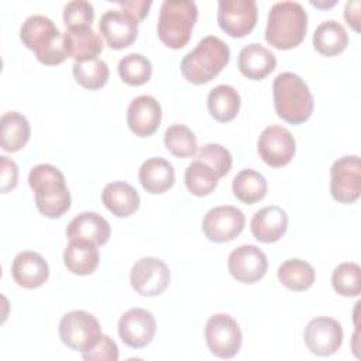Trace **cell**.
<instances>
[{"label": "cell", "instance_id": "b9f144b4", "mask_svg": "<svg viewBox=\"0 0 361 361\" xmlns=\"http://www.w3.org/2000/svg\"><path fill=\"white\" fill-rule=\"evenodd\" d=\"M344 18L348 25H351L355 31H360V1H347L344 7Z\"/></svg>", "mask_w": 361, "mask_h": 361}, {"label": "cell", "instance_id": "7a4b0ae2", "mask_svg": "<svg viewBox=\"0 0 361 361\" xmlns=\"http://www.w3.org/2000/svg\"><path fill=\"white\" fill-rule=\"evenodd\" d=\"M307 31V14L298 1H278L268 13L265 41L276 49L298 47Z\"/></svg>", "mask_w": 361, "mask_h": 361}, {"label": "cell", "instance_id": "1f68e13d", "mask_svg": "<svg viewBox=\"0 0 361 361\" xmlns=\"http://www.w3.org/2000/svg\"><path fill=\"white\" fill-rule=\"evenodd\" d=\"M217 173L204 162L195 159L185 171V185L195 196H207L219 185Z\"/></svg>", "mask_w": 361, "mask_h": 361}, {"label": "cell", "instance_id": "4fadbf2b", "mask_svg": "<svg viewBox=\"0 0 361 361\" xmlns=\"http://www.w3.org/2000/svg\"><path fill=\"white\" fill-rule=\"evenodd\" d=\"M258 154L272 168L288 165L296 151V142L290 131L282 126H269L262 130L258 138Z\"/></svg>", "mask_w": 361, "mask_h": 361}, {"label": "cell", "instance_id": "e575fe53", "mask_svg": "<svg viewBox=\"0 0 361 361\" xmlns=\"http://www.w3.org/2000/svg\"><path fill=\"white\" fill-rule=\"evenodd\" d=\"M164 142L166 149L179 158L192 157L197 151V140L195 133L183 124H173L168 127L164 134Z\"/></svg>", "mask_w": 361, "mask_h": 361}, {"label": "cell", "instance_id": "4316f807", "mask_svg": "<svg viewBox=\"0 0 361 361\" xmlns=\"http://www.w3.org/2000/svg\"><path fill=\"white\" fill-rule=\"evenodd\" d=\"M348 45L345 28L336 20H327L317 25L313 34L314 49L324 56H336Z\"/></svg>", "mask_w": 361, "mask_h": 361}, {"label": "cell", "instance_id": "cb8c5ba5", "mask_svg": "<svg viewBox=\"0 0 361 361\" xmlns=\"http://www.w3.org/2000/svg\"><path fill=\"white\" fill-rule=\"evenodd\" d=\"M63 41L68 56L73 58L75 62L94 59L103 51V41L92 27L66 30Z\"/></svg>", "mask_w": 361, "mask_h": 361}, {"label": "cell", "instance_id": "d590c367", "mask_svg": "<svg viewBox=\"0 0 361 361\" xmlns=\"http://www.w3.org/2000/svg\"><path fill=\"white\" fill-rule=\"evenodd\" d=\"M331 285L341 296H358L361 292V268L355 262L337 265L331 275Z\"/></svg>", "mask_w": 361, "mask_h": 361}, {"label": "cell", "instance_id": "60d3db41", "mask_svg": "<svg viewBox=\"0 0 361 361\" xmlns=\"http://www.w3.org/2000/svg\"><path fill=\"white\" fill-rule=\"evenodd\" d=\"M116 4L118 7H121V10L128 11L138 21H141L148 14V10H149L152 3L151 1H144V0H133V1H117Z\"/></svg>", "mask_w": 361, "mask_h": 361}, {"label": "cell", "instance_id": "d4e9b609", "mask_svg": "<svg viewBox=\"0 0 361 361\" xmlns=\"http://www.w3.org/2000/svg\"><path fill=\"white\" fill-rule=\"evenodd\" d=\"M100 254L96 244L86 240H69L63 251V262L75 275H90L99 267Z\"/></svg>", "mask_w": 361, "mask_h": 361}, {"label": "cell", "instance_id": "ab89813d", "mask_svg": "<svg viewBox=\"0 0 361 361\" xmlns=\"http://www.w3.org/2000/svg\"><path fill=\"white\" fill-rule=\"evenodd\" d=\"M1 162V193H7L8 190L14 189L18 182V168L14 161L8 159L7 157H0Z\"/></svg>", "mask_w": 361, "mask_h": 361}, {"label": "cell", "instance_id": "44dd1931", "mask_svg": "<svg viewBox=\"0 0 361 361\" xmlns=\"http://www.w3.org/2000/svg\"><path fill=\"white\" fill-rule=\"evenodd\" d=\"M110 233L109 221L94 212H83L78 214L66 227V237L69 240H86L97 247L109 241Z\"/></svg>", "mask_w": 361, "mask_h": 361}, {"label": "cell", "instance_id": "603a6c76", "mask_svg": "<svg viewBox=\"0 0 361 361\" xmlns=\"http://www.w3.org/2000/svg\"><path fill=\"white\" fill-rule=\"evenodd\" d=\"M138 179L148 193H164L175 183V169L172 164L164 158H148L138 169Z\"/></svg>", "mask_w": 361, "mask_h": 361}, {"label": "cell", "instance_id": "e0dca14e", "mask_svg": "<svg viewBox=\"0 0 361 361\" xmlns=\"http://www.w3.org/2000/svg\"><path fill=\"white\" fill-rule=\"evenodd\" d=\"M117 327L118 336L124 344L131 348H142L152 341L157 323L151 312L133 307L121 314Z\"/></svg>", "mask_w": 361, "mask_h": 361}, {"label": "cell", "instance_id": "836d02e7", "mask_svg": "<svg viewBox=\"0 0 361 361\" xmlns=\"http://www.w3.org/2000/svg\"><path fill=\"white\" fill-rule=\"evenodd\" d=\"M118 75L124 83L130 86H140L151 79L152 65L144 55L133 52L120 59Z\"/></svg>", "mask_w": 361, "mask_h": 361}, {"label": "cell", "instance_id": "74e56055", "mask_svg": "<svg viewBox=\"0 0 361 361\" xmlns=\"http://www.w3.org/2000/svg\"><path fill=\"white\" fill-rule=\"evenodd\" d=\"M94 18V8L86 0H75L65 4L63 23L68 30L92 27Z\"/></svg>", "mask_w": 361, "mask_h": 361}, {"label": "cell", "instance_id": "9a60e30c", "mask_svg": "<svg viewBox=\"0 0 361 361\" xmlns=\"http://www.w3.org/2000/svg\"><path fill=\"white\" fill-rule=\"evenodd\" d=\"M228 271L241 283H255L268 269L265 252L257 245L245 244L234 248L228 255Z\"/></svg>", "mask_w": 361, "mask_h": 361}, {"label": "cell", "instance_id": "d6986e66", "mask_svg": "<svg viewBox=\"0 0 361 361\" xmlns=\"http://www.w3.org/2000/svg\"><path fill=\"white\" fill-rule=\"evenodd\" d=\"M11 276L17 285L25 289H35L47 282L49 267L41 254L23 251L13 259Z\"/></svg>", "mask_w": 361, "mask_h": 361}, {"label": "cell", "instance_id": "5bb4252c", "mask_svg": "<svg viewBox=\"0 0 361 361\" xmlns=\"http://www.w3.org/2000/svg\"><path fill=\"white\" fill-rule=\"evenodd\" d=\"M307 350L319 357L333 355L343 343L341 324L331 317L312 319L303 333Z\"/></svg>", "mask_w": 361, "mask_h": 361}, {"label": "cell", "instance_id": "f1b7e54d", "mask_svg": "<svg viewBox=\"0 0 361 361\" xmlns=\"http://www.w3.org/2000/svg\"><path fill=\"white\" fill-rule=\"evenodd\" d=\"M240 104L238 92L228 85H219L207 94L209 113L219 123H227L235 118L240 111Z\"/></svg>", "mask_w": 361, "mask_h": 361}, {"label": "cell", "instance_id": "ba28073f", "mask_svg": "<svg viewBox=\"0 0 361 361\" xmlns=\"http://www.w3.org/2000/svg\"><path fill=\"white\" fill-rule=\"evenodd\" d=\"M206 344L219 358H233L241 348V330L237 322L226 313L213 314L204 327Z\"/></svg>", "mask_w": 361, "mask_h": 361}, {"label": "cell", "instance_id": "8fae6325", "mask_svg": "<svg viewBox=\"0 0 361 361\" xmlns=\"http://www.w3.org/2000/svg\"><path fill=\"white\" fill-rule=\"evenodd\" d=\"M245 226L244 213L234 206H217L210 209L202 221L204 237L213 243H226L241 234Z\"/></svg>", "mask_w": 361, "mask_h": 361}, {"label": "cell", "instance_id": "2e32d148", "mask_svg": "<svg viewBox=\"0 0 361 361\" xmlns=\"http://www.w3.org/2000/svg\"><path fill=\"white\" fill-rule=\"evenodd\" d=\"M138 20L126 10H107L99 21V30L111 49L130 47L138 34Z\"/></svg>", "mask_w": 361, "mask_h": 361}, {"label": "cell", "instance_id": "484cf974", "mask_svg": "<svg viewBox=\"0 0 361 361\" xmlns=\"http://www.w3.org/2000/svg\"><path fill=\"white\" fill-rule=\"evenodd\" d=\"M103 204L117 217H128L140 207L138 192L127 182H110L102 192Z\"/></svg>", "mask_w": 361, "mask_h": 361}, {"label": "cell", "instance_id": "277c9868", "mask_svg": "<svg viewBox=\"0 0 361 361\" xmlns=\"http://www.w3.org/2000/svg\"><path fill=\"white\" fill-rule=\"evenodd\" d=\"M274 106L276 114L289 124H302L313 113L314 102L309 86L293 72H282L274 79Z\"/></svg>", "mask_w": 361, "mask_h": 361}, {"label": "cell", "instance_id": "f35d334b", "mask_svg": "<svg viewBox=\"0 0 361 361\" xmlns=\"http://www.w3.org/2000/svg\"><path fill=\"white\" fill-rule=\"evenodd\" d=\"M82 357L86 361H117L118 347L114 340L106 334H102L97 344L92 350L82 353Z\"/></svg>", "mask_w": 361, "mask_h": 361}, {"label": "cell", "instance_id": "52a82bcc", "mask_svg": "<svg viewBox=\"0 0 361 361\" xmlns=\"http://www.w3.org/2000/svg\"><path fill=\"white\" fill-rule=\"evenodd\" d=\"M59 337L71 350L86 353L92 350L102 337L99 320L85 310H73L62 316L59 322Z\"/></svg>", "mask_w": 361, "mask_h": 361}, {"label": "cell", "instance_id": "30bf717a", "mask_svg": "<svg viewBox=\"0 0 361 361\" xmlns=\"http://www.w3.org/2000/svg\"><path fill=\"white\" fill-rule=\"evenodd\" d=\"M258 17L257 3L254 0H220L217 23L220 28L233 38L248 35Z\"/></svg>", "mask_w": 361, "mask_h": 361}, {"label": "cell", "instance_id": "7c38bea8", "mask_svg": "<svg viewBox=\"0 0 361 361\" xmlns=\"http://www.w3.org/2000/svg\"><path fill=\"white\" fill-rule=\"evenodd\" d=\"M171 272L168 265L157 257L138 259L130 272L133 289L142 296H158L169 285Z\"/></svg>", "mask_w": 361, "mask_h": 361}, {"label": "cell", "instance_id": "83f0119b", "mask_svg": "<svg viewBox=\"0 0 361 361\" xmlns=\"http://www.w3.org/2000/svg\"><path fill=\"white\" fill-rule=\"evenodd\" d=\"M0 145L7 152H17L30 140L31 128L28 120L18 111H7L0 120Z\"/></svg>", "mask_w": 361, "mask_h": 361}, {"label": "cell", "instance_id": "7402d4cb", "mask_svg": "<svg viewBox=\"0 0 361 361\" xmlns=\"http://www.w3.org/2000/svg\"><path fill=\"white\" fill-rule=\"evenodd\" d=\"M276 66L275 55L261 44L251 42L245 45L238 55V69L243 76L261 80L267 78Z\"/></svg>", "mask_w": 361, "mask_h": 361}, {"label": "cell", "instance_id": "ac0fdd59", "mask_svg": "<svg viewBox=\"0 0 361 361\" xmlns=\"http://www.w3.org/2000/svg\"><path fill=\"white\" fill-rule=\"evenodd\" d=\"M162 118V110L158 100L148 94H141L131 100L127 109V124L138 137L152 135Z\"/></svg>", "mask_w": 361, "mask_h": 361}, {"label": "cell", "instance_id": "d6a6232c", "mask_svg": "<svg viewBox=\"0 0 361 361\" xmlns=\"http://www.w3.org/2000/svg\"><path fill=\"white\" fill-rule=\"evenodd\" d=\"M75 80L85 89L97 90L109 80V66L104 61L94 58L83 62H75L72 66Z\"/></svg>", "mask_w": 361, "mask_h": 361}, {"label": "cell", "instance_id": "4dcf8cb0", "mask_svg": "<svg viewBox=\"0 0 361 361\" xmlns=\"http://www.w3.org/2000/svg\"><path fill=\"white\" fill-rule=\"evenodd\" d=\"M267 189L264 175L254 169H243L233 179V193L245 204H254L262 200L267 195Z\"/></svg>", "mask_w": 361, "mask_h": 361}, {"label": "cell", "instance_id": "6da1fadb", "mask_svg": "<svg viewBox=\"0 0 361 361\" xmlns=\"http://www.w3.org/2000/svg\"><path fill=\"white\" fill-rule=\"evenodd\" d=\"M28 183L35 195V206L41 214L49 219L62 217L71 207V192L63 173L51 164H39L31 168Z\"/></svg>", "mask_w": 361, "mask_h": 361}, {"label": "cell", "instance_id": "8d00e7d4", "mask_svg": "<svg viewBox=\"0 0 361 361\" xmlns=\"http://www.w3.org/2000/svg\"><path fill=\"white\" fill-rule=\"evenodd\" d=\"M197 161L209 165L219 178L226 176L233 165V157L227 148L220 144H206L203 145L196 155Z\"/></svg>", "mask_w": 361, "mask_h": 361}, {"label": "cell", "instance_id": "3957f363", "mask_svg": "<svg viewBox=\"0 0 361 361\" xmlns=\"http://www.w3.org/2000/svg\"><path fill=\"white\" fill-rule=\"evenodd\" d=\"M228 61V45L219 37L207 35L183 56L180 72L188 82L203 85L214 79L226 68Z\"/></svg>", "mask_w": 361, "mask_h": 361}, {"label": "cell", "instance_id": "ffe728a7", "mask_svg": "<svg viewBox=\"0 0 361 361\" xmlns=\"http://www.w3.org/2000/svg\"><path fill=\"white\" fill-rule=\"evenodd\" d=\"M286 228L288 214L275 204L259 209L251 219V233L259 243H276L286 233Z\"/></svg>", "mask_w": 361, "mask_h": 361}, {"label": "cell", "instance_id": "8992f818", "mask_svg": "<svg viewBox=\"0 0 361 361\" xmlns=\"http://www.w3.org/2000/svg\"><path fill=\"white\" fill-rule=\"evenodd\" d=\"M197 20V6L189 0H165L159 10L158 37L172 49L183 48Z\"/></svg>", "mask_w": 361, "mask_h": 361}, {"label": "cell", "instance_id": "9c48e42d", "mask_svg": "<svg viewBox=\"0 0 361 361\" xmlns=\"http://www.w3.org/2000/svg\"><path fill=\"white\" fill-rule=\"evenodd\" d=\"M330 193L343 204L354 203L361 193V162L357 155H345L330 168Z\"/></svg>", "mask_w": 361, "mask_h": 361}, {"label": "cell", "instance_id": "f546056e", "mask_svg": "<svg viewBox=\"0 0 361 361\" xmlns=\"http://www.w3.org/2000/svg\"><path fill=\"white\" fill-rule=\"evenodd\" d=\"M314 269L313 267L299 258H290L281 264L278 268V279L279 282L290 290L302 292L314 283Z\"/></svg>", "mask_w": 361, "mask_h": 361}, {"label": "cell", "instance_id": "5b68a950", "mask_svg": "<svg viewBox=\"0 0 361 361\" xmlns=\"http://www.w3.org/2000/svg\"><path fill=\"white\" fill-rule=\"evenodd\" d=\"M20 38L23 44L34 52L38 62L44 65H59L69 58L65 48L63 32L45 16L35 14L28 17L20 28Z\"/></svg>", "mask_w": 361, "mask_h": 361}]
</instances>
